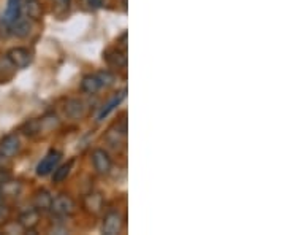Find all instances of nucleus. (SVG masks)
Segmentation results:
<instances>
[{
  "instance_id": "obj_3",
  "label": "nucleus",
  "mask_w": 285,
  "mask_h": 235,
  "mask_svg": "<svg viewBox=\"0 0 285 235\" xmlns=\"http://www.w3.org/2000/svg\"><path fill=\"white\" fill-rule=\"evenodd\" d=\"M124 216L118 211H109L105 220H103V226H102V232L106 235H116L121 233L122 227H124Z\"/></svg>"
},
{
  "instance_id": "obj_23",
  "label": "nucleus",
  "mask_w": 285,
  "mask_h": 235,
  "mask_svg": "<svg viewBox=\"0 0 285 235\" xmlns=\"http://www.w3.org/2000/svg\"><path fill=\"white\" fill-rule=\"evenodd\" d=\"M87 5L92 10H97V8H100L103 5V0H87Z\"/></svg>"
},
{
  "instance_id": "obj_22",
  "label": "nucleus",
  "mask_w": 285,
  "mask_h": 235,
  "mask_svg": "<svg viewBox=\"0 0 285 235\" xmlns=\"http://www.w3.org/2000/svg\"><path fill=\"white\" fill-rule=\"evenodd\" d=\"M8 179H11V173L10 170H7V167H0V185L8 182Z\"/></svg>"
},
{
  "instance_id": "obj_17",
  "label": "nucleus",
  "mask_w": 285,
  "mask_h": 235,
  "mask_svg": "<svg viewBox=\"0 0 285 235\" xmlns=\"http://www.w3.org/2000/svg\"><path fill=\"white\" fill-rule=\"evenodd\" d=\"M71 167H73V160H68L67 164H64L61 167H55L54 169V175H52V182L54 183H62L64 179L70 175Z\"/></svg>"
},
{
  "instance_id": "obj_15",
  "label": "nucleus",
  "mask_w": 285,
  "mask_h": 235,
  "mask_svg": "<svg viewBox=\"0 0 285 235\" xmlns=\"http://www.w3.org/2000/svg\"><path fill=\"white\" fill-rule=\"evenodd\" d=\"M23 2V7L26 8V13L30 20L36 21L42 17V5L38 0H21Z\"/></svg>"
},
{
  "instance_id": "obj_10",
  "label": "nucleus",
  "mask_w": 285,
  "mask_h": 235,
  "mask_svg": "<svg viewBox=\"0 0 285 235\" xmlns=\"http://www.w3.org/2000/svg\"><path fill=\"white\" fill-rule=\"evenodd\" d=\"M103 207H105V201L100 192H90L89 195L84 197V208L90 214H100L103 211Z\"/></svg>"
},
{
  "instance_id": "obj_6",
  "label": "nucleus",
  "mask_w": 285,
  "mask_h": 235,
  "mask_svg": "<svg viewBox=\"0 0 285 235\" xmlns=\"http://www.w3.org/2000/svg\"><path fill=\"white\" fill-rule=\"evenodd\" d=\"M92 164H93L95 172L100 175H106L111 170V157L105 150L99 148L92 153Z\"/></svg>"
},
{
  "instance_id": "obj_14",
  "label": "nucleus",
  "mask_w": 285,
  "mask_h": 235,
  "mask_svg": "<svg viewBox=\"0 0 285 235\" xmlns=\"http://www.w3.org/2000/svg\"><path fill=\"white\" fill-rule=\"evenodd\" d=\"M102 87H103V84H102V81H100L97 74L86 75L81 80V91L86 93V94H95V93H99Z\"/></svg>"
},
{
  "instance_id": "obj_20",
  "label": "nucleus",
  "mask_w": 285,
  "mask_h": 235,
  "mask_svg": "<svg viewBox=\"0 0 285 235\" xmlns=\"http://www.w3.org/2000/svg\"><path fill=\"white\" fill-rule=\"evenodd\" d=\"M70 2H71V0H54V4H55L54 10H55V13H57V14L67 13L68 8H70Z\"/></svg>"
},
{
  "instance_id": "obj_19",
  "label": "nucleus",
  "mask_w": 285,
  "mask_h": 235,
  "mask_svg": "<svg viewBox=\"0 0 285 235\" xmlns=\"http://www.w3.org/2000/svg\"><path fill=\"white\" fill-rule=\"evenodd\" d=\"M38 121H40L42 132L52 131L54 128H57V125H59V118H57L55 115H46V116H43L42 119H38Z\"/></svg>"
},
{
  "instance_id": "obj_9",
  "label": "nucleus",
  "mask_w": 285,
  "mask_h": 235,
  "mask_svg": "<svg viewBox=\"0 0 285 235\" xmlns=\"http://www.w3.org/2000/svg\"><path fill=\"white\" fill-rule=\"evenodd\" d=\"M21 13H23V2L21 0H8L7 2V10L2 17V21L7 24L13 26L16 21L21 20Z\"/></svg>"
},
{
  "instance_id": "obj_13",
  "label": "nucleus",
  "mask_w": 285,
  "mask_h": 235,
  "mask_svg": "<svg viewBox=\"0 0 285 235\" xmlns=\"http://www.w3.org/2000/svg\"><path fill=\"white\" fill-rule=\"evenodd\" d=\"M51 204H52V195L48 191L40 189V191L35 192V195H33V207L40 213L51 210Z\"/></svg>"
},
{
  "instance_id": "obj_16",
  "label": "nucleus",
  "mask_w": 285,
  "mask_h": 235,
  "mask_svg": "<svg viewBox=\"0 0 285 235\" xmlns=\"http://www.w3.org/2000/svg\"><path fill=\"white\" fill-rule=\"evenodd\" d=\"M30 30H32V26H30V23L27 21V20H19V21H16L13 26H11V33H14L16 37H19V39H24V37H27V35L30 33Z\"/></svg>"
},
{
  "instance_id": "obj_4",
  "label": "nucleus",
  "mask_w": 285,
  "mask_h": 235,
  "mask_svg": "<svg viewBox=\"0 0 285 235\" xmlns=\"http://www.w3.org/2000/svg\"><path fill=\"white\" fill-rule=\"evenodd\" d=\"M61 157H62V153H61V151L51 150V151L40 160V164L36 166V175L46 176L48 173H51V172L57 167V164H59Z\"/></svg>"
},
{
  "instance_id": "obj_12",
  "label": "nucleus",
  "mask_w": 285,
  "mask_h": 235,
  "mask_svg": "<svg viewBox=\"0 0 285 235\" xmlns=\"http://www.w3.org/2000/svg\"><path fill=\"white\" fill-rule=\"evenodd\" d=\"M19 224L23 226L24 230H32L38 226V223H40V211H38L35 207L33 208H29L26 211L21 213V216H19Z\"/></svg>"
},
{
  "instance_id": "obj_21",
  "label": "nucleus",
  "mask_w": 285,
  "mask_h": 235,
  "mask_svg": "<svg viewBox=\"0 0 285 235\" xmlns=\"http://www.w3.org/2000/svg\"><path fill=\"white\" fill-rule=\"evenodd\" d=\"M97 75H99V78H100L103 86H109L114 81V75L111 74V71H99Z\"/></svg>"
},
{
  "instance_id": "obj_25",
  "label": "nucleus",
  "mask_w": 285,
  "mask_h": 235,
  "mask_svg": "<svg viewBox=\"0 0 285 235\" xmlns=\"http://www.w3.org/2000/svg\"><path fill=\"white\" fill-rule=\"evenodd\" d=\"M0 198H2V189H0Z\"/></svg>"
},
{
  "instance_id": "obj_24",
  "label": "nucleus",
  "mask_w": 285,
  "mask_h": 235,
  "mask_svg": "<svg viewBox=\"0 0 285 235\" xmlns=\"http://www.w3.org/2000/svg\"><path fill=\"white\" fill-rule=\"evenodd\" d=\"M10 159L7 157V156H4L2 153H0V167H7V162H8Z\"/></svg>"
},
{
  "instance_id": "obj_18",
  "label": "nucleus",
  "mask_w": 285,
  "mask_h": 235,
  "mask_svg": "<svg viewBox=\"0 0 285 235\" xmlns=\"http://www.w3.org/2000/svg\"><path fill=\"white\" fill-rule=\"evenodd\" d=\"M125 94H127V91L124 89L122 93H119V96H116V97H114V99L106 105V106H103V110H102V112H100V115H99V121H102L105 116H108V115L114 110V108H116V106H118L124 99H125Z\"/></svg>"
},
{
  "instance_id": "obj_7",
  "label": "nucleus",
  "mask_w": 285,
  "mask_h": 235,
  "mask_svg": "<svg viewBox=\"0 0 285 235\" xmlns=\"http://www.w3.org/2000/svg\"><path fill=\"white\" fill-rule=\"evenodd\" d=\"M103 59L111 65V67H116V68H125L127 67V51L118 48H112V49H106L103 52Z\"/></svg>"
},
{
  "instance_id": "obj_2",
  "label": "nucleus",
  "mask_w": 285,
  "mask_h": 235,
  "mask_svg": "<svg viewBox=\"0 0 285 235\" xmlns=\"http://www.w3.org/2000/svg\"><path fill=\"white\" fill-rule=\"evenodd\" d=\"M51 210L57 214V216H62V218H67V216H71L76 213V204L74 201L67 195V194H61L59 197L52 198V204H51Z\"/></svg>"
},
{
  "instance_id": "obj_1",
  "label": "nucleus",
  "mask_w": 285,
  "mask_h": 235,
  "mask_svg": "<svg viewBox=\"0 0 285 235\" xmlns=\"http://www.w3.org/2000/svg\"><path fill=\"white\" fill-rule=\"evenodd\" d=\"M7 59L8 62L14 67V68H26L30 65L33 56H32V51L29 48H24V46H16V48H11L8 52H7Z\"/></svg>"
},
{
  "instance_id": "obj_5",
  "label": "nucleus",
  "mask_w": 285,
  "mask_h": 235,
  "mask_svg": "<svg viewBox=\"0 0 285 235\" xmlns=\"http://www.w3.org/2000/svg\"><path fill=\"white\" fill-rule=\"evenodd\" d=\"M106 138L108 141L112 144V147H121V144L125 143V138H127V121L122 119L121 122H116L112 125V128L108 131L106 134Z\"/></svg>"
},
{
  "instance_id": "obj_8",
  "label": "nucleus",
  "mask_w": 285,
  "mask_h": 235,
  "mask_svg": "<svg viewBox=\"0 0 285 235\" xmlns=\"http://www.w3.org/2000/svg\"><path fill=\"white\" fill-rule=\"evenodd\" d=\"M19 150H21V141H19L17 135H14V134L4 137L2 141H0V153L7 156L8 159L16 156L19 153Z\"/></svg>"
},
{
  "instance_id": "obj_11",
  "label": "nucleus",
  "mask_w": 285,
  "mask_h": 235,
  "mask_svg": "<svg viewBox=\"0 0 285 235\" xmlns=\"http://www.w3.org/2000/svg\"><path fill=\"white\" fill-rule=\"evenodd\" d=\"M86 103L80 99H70L65 103V115L71 119H81L86 116Z\"/></svg>"
}]
</instances>
